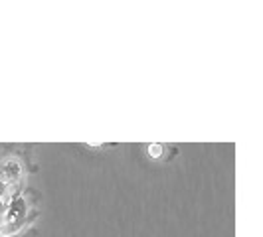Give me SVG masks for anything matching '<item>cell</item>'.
Segmentation results:
<instances>
[{
    "instance_id": "obj_1",
    "label": "cell",
    "mask_w": 263,
    "mask_h": 237,
    "mask_svg": "<svg viewBox=\"0 0 263 237\" xmlns=\"http://www.w3.org/2000/svg\"><path fill=\"white\" fill-rule=\"evenodd\" d=\"M36 215H38L36 194L30 188H22L12 198V202L8 204L6 211L0 218V237H12L20 233L24 227L32 225Z\"/></svg>"
},
{
    "instance_id": "obj_2",
    "label": "cell",
    "mask_w": 263,
    "mask_h": 237,
    "mask_svg": "<svg viewBox=\"0 0 263 237\" xmlns=\"http://www.w3.org/2000/svg\"><path fill=\"white\" fill-rule=\"evenodd\" d=\"M10 202H12L10 198H6V196H2V194H0V218H2V213L6 211V208H8V204H10Z\"/></svg>"
}]
</instances>
